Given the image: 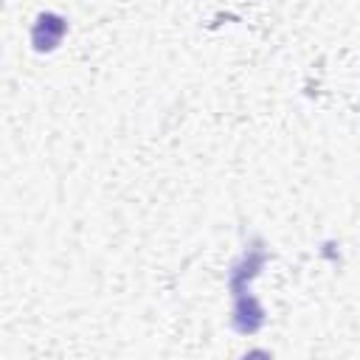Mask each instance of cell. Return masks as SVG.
Masks as SVG:
<instances>
[{"instance_id":"1","label":"cell","mask_w":360,"mask_h":360,"mask_svg":"<svg viewBox=\"0 0 360 360\" xmlns=\"http://www.w3.org/2000/svg\"><path fill=\"white\" fill-rule=\"evenodd\" d=\"M65 31H68V20L65 17H59L53 11H42L34 20V25H31V45H34V51L37 53L56 51L62 37H65Z\"/></svg>"}]
</instances>
